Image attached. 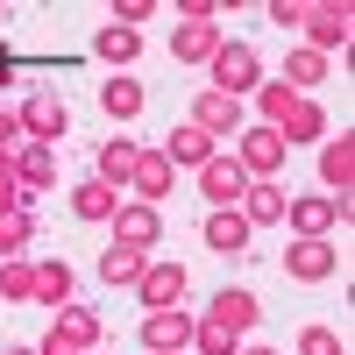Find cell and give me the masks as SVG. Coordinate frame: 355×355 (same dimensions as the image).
I'll use <instances>...</instances> for the list:
<instances>
[{"mask_svg": "<svg viewBox=\"0 0 355 355\" xmlns=\"http://www.w3.org/2000/svg\"><path fill=\"white\" fill-rule=\"evenodd\" d=\"M206 71H214V93L242 100V107H249V93H256V85L270 78V71H263V57H256V50H249L242 36H220V50L206 57Z\"/></svg>", "mask_w": 355, "mask_h": 355, "instance_id": "1", "label": "cell"}, {"mask_svg": "<svg viewBox=\"0 0 355 355\" xmlns=\"http://www.w3.org/2000/svg\"><path fill=\"white\" fill-rule=\"evenodd\" d=\"M306 50H320V57H334V50H348V36H355V8L348 0H306Z\"/></svg>", "mask_w": 355, "mask_h": 355, "instance_id": "2", "label": "cell"}, {"mask_svg": "<svg viewBox=\"0 0 355 355\" xmlns=\"http://www.w3.org/2000/svg\"><path fill=\"white\" fill-rule=\"evenodd\" d=\"M192 327H199V313H185V306H164V313H142L135 341L150 348V355H192Z\"/></svg>", "mask_w": 355, "mask_h": 355, "instance_id": "3", "label": "cell"}, {"mask_svg": "<svg viewBox=\"0 0 355 355\" xmlns=\"http://www.w3.org/2000/svg\"><path fill=\"white\" fill-rule=\"evenodd\" d=\"M15 121H21V142L57 150V142H64V128H71V107L57 100V93H28V100L15 107Z\"/></svg>", "mask_w": 355, "mask_h": 355, "instance_id": "4", "label": "cell"}, {"mask_svg": "<svg viewBox=\"0 0 355 355\" xmlns=\"http://www.w3.org/2000/svg\"><path fill=\"white\" fill-rule=\"evenodd\" d=\"M234 164H242L256 185H263V178H284V135L263 128V121H249L242 135H234Z\"/></svg>", "mask_w": 355, "mask_h": 355, "instance_id": "5", "label": "cell"}, {"mask_svg": "<svg viewBox=\"0 0 355 355\" xmlns=\"http://www.w3.org/2000/svg\"><path fill=\"white\" fill-rule=\"evenodd\" d=\"M199 320L242 341V334L256 327V320H263V299H256V291H242V284H227V291H214V299H206V313H199Z\"/></svg>", "mask_w": 355, "mask_h": 355, "instance_id": "6", "label": "cell"}, {"mask_svg": "<svg viewBox=\"0 0 355 355\" xmlns=\"http://www.w3.org/2000/svg\"><path fill=\"white\" fill-rule=\"evenodd\" d=\"M185 291H192V277H185V263H157L150 256V270L135 277V299H142V313H164V306H185Z\"/></svg>", "mask_w": 355, "mask_h": 355, "instance_id": "7", "label": "cell"}, {"mask_svg": "<svg viewBox=\"0 0 355 355\" xmlns=\"http://www.w3.org/2000/svg\"><path fill=\"white\" fill-rule=\"evenodd\" d=\"M185 121H192V128H206V135L220 142V135H242V128H249V107L206 85V93H192V114H185Z\"/></svg>", "mask_w": 355, "mask_h": 355, "instance_id": "8", "label": "cell"}, {"mask_svg": "<svg viewBox=\"0 0 355 355\" xmlns=\"http://www.w3.org/2000/svg\"><path fill=\"white\" fill-rule=\"evenodd\" d=\"M334 270H341V249H334V234H327V242H299V234L284 242V277H299V284H327Z\"/></svg>", "mask_w": 355, "mask_h": 355, "instance_id": "9", "label": "cell"}, {"mask_svg": "<svg viewBox=\"0 0 355 355\" xmlns=\"http://www.w3.org/2000/svg\"><path fill=\"white\" fill-rule=\"evenodd\" d=\"M107 227H114V242H128V249H142V256H150V249L164 242V206H142V199H121V214H114Z\"/></svg>", "mask_w": 355, "mask_h": 355, "instance_id": "10", "label": "cell"}, {"mask_svg": "<svg viewBox=\"0 0 355 355\" xmlns=\"http://www.w3.org/2000/svg\"><path fill=\"white\" fill-rule=\"evenodd\" d=\"M199 242L214 249V256H249V249H256V227L242 220V206H214L206 227H199Z\"/></svg>", "mask_w": 355, "mask_h": 355, "instance_id": "11", "label": "cell"}, {"mask_svg": "<svg viewBox=\"0 0 355 355\" xmlns=\"http://www.w3.org/2000/svg\"><path fill=\"white\" fill-rule=\"evenodd\" d=\"M192 178H199V199H206V214H214V206H242V192H249V171L234 164V157H214V164H199Z\"/></svg>", "mask_w": 355, "mask_h": 355, "instance_id": "12", "label": "cell"}, {"mask_svg": "<svg viewBox=\"0 0 355 355\" xmlns=\"http://www.w3.org/2000/svg\"><path fill=\"white\" fill-rule=\"evenodd\" d=\"M284 220H291L299 242H327V234H334V199L327 192H291L284 199Z\"/></svg>", "mask_w": 355, "mask_h": 355, "instance_id": "13", "label": "cell"}, {"mask_svg": "<svg viewBox=\"0 0 355 355\" xmlns=\"http://www.w3.org/2000/svg\"><path fill=\"white\" fill-rule=\"evenodd\" d=\"M178 192V171H171V157L164 150H142L135 157V178H128V199H142V206H164Z\"/></svg>", "mask_w": 355, "mask_h": 355, "instance_id": "14", "label": "cell"}, {"mask_svg": "<svg viewBox=\"0 0 355 355\" xmlns=\"http://www.w3.org/2000/svg\"><path fill=\"white\" fill-rule=\"evenodd\" d=\"M50 334L64 341V348H78V355L107 341V327H100V313L85 306V299H71V306H57V320H50Z\"/></svg>", "mask_w": 355, "mask_h": 355, "instance_id": "15", "label": "cell"}, {"mask_svg": "<svg viewBox=\"0 0 355 355\" xmlns=\"http://www.w3.org/2000/svg\"><path fill=\"white\" fill-rule=\"evenodd\" d=\"M164 157H171V171H199V164H214V157H220V142L206 135V128L185 121V128H171V135H164Z\"/></svg>", "mask_w": 355, "mask_h": 355, "instance_id": "16", "label": "cell"}, {"mask_svg": "<svg viewBox=\"0 0 355 355\" xmlns=\"http://www.w3.org/2000/svg\"><path fill=\"white\" fill-rule=\"evenodd\" d=\"M135 157H142V142H128V135H107V142H100V157H93V178H100V185H114V192H128Z\"/></svg>", "mask_w": 355, "mask_h": 355, "instance_id": "17", "label": "cell"}, {"mask_svg": "<svg viewBox=\"0 0 355 355\" xmlns=\"http://www.w3.org/2000/svg\"><path fill=\"white\" fill-rule=\"evenodd\" d=\"M242 220L249 227H284V178H249V192H242Z\"/></svg>", "mask_w": 355, "mask_h": 355, "instance_id": "18", "label": "cell"}, {"mask_svg": "<svg viewBox=\"0 0 355 355\" xmlns=\"http://www.w3.org/2000/svg\"><path fill=\"white\" fill-rule=\"evenodd\" d=\"M214 50H220V21H178L171 28V57L178 64H206Z\"/></svg>", "mask_w": 355, "mask_h": 355, "instance_id": "19", "label": "cell"}, {"mask_svg": "<svg viewBox=\"0 0 355 355\" xmlns=\"http://www.w3.org/2000/svg\"><path fill=\"white\" fill-rule=\"evenodd\" d=\"M78 299V270H71V263L64 256H50V263H36V306H71Z\"/></svg>", "mask_w": 355, "mask_h": 355, "instance_id": "20", "label": "cell"}, {"mask_svg": "<svg viewBox=\"0 0 355 355\" xmlns=\"http://www.w3.org/2000/svg\"><path fill=\"white\" fill-rule=\"evenodd\" d=\"M93 57L107 71H128L135 57H142V28H114V21H100V36H93Z\"/></svg>", "mask_w": 355, "mask_h": 355, "instance_id": "21", "label": "cell"}, {"mask_svg": "<svg viewBox=\"0 0 355 355\" xmlns=\"http://www.w3.org/2000/svg\"><path fill=\"white\" fill-rule=\"evenodd\" d=\"M100 107H107V121H135L142 114V78L135 71H107L100 78Z\"/></svg>", "mask_w": 355, "mask_h": 355, "instance_id": "22", "label": "cell"}, {"mask_svg": "<svg viewBox=\"0 0 355 355\" xmlns=\"http://www.w3.org/2000/svg\"><path fill=\"white\" fill-rule=\"evenodd\" d=\"M320 185H334V192L355 185V135H348V128L320 142Z\"/></svg>", "mask_w": 355, "mask_h": 355, "instance_id": "23", "label": "cell"}, {"mask_svg": "<svg viewBox=\"0 0 355 355\" xmlns=\"http://www.w3.org/2000/svg\"><path fill=\"white\" fill-rule=\"evenodd\" d=\"M15 171H21V192L36 199V192L57 185V150H43V142H21V150H15Z\"/></svg>", "mask_w": 355, "mask_h": 355, "instance_id": "24", "label": "cell"}, {"mask_svg": "<svg viewBox=\"0 0 355 355\" xmlns=\"http://www.w3.org/2000/svg\"><path fill=\"white\" fill-rule=\"evenodd\" d=\"M249 100H256V114H263V128H284L291 114H299V100H306V93H291L284 78H263L256 93H249Z\"/></svg>", "mask_w": 355, "mask_h": 355, "instance_id": "25", "label": "cell"}, {"mask_svg": "<svg viewBox=\"0 0 355 355\" xmlns=\"http://www.w3.org/2000/svg\"><path fill=\"white\" fill-rule=\"evenodd\" d=\"M121 199H128V192H114V185L93 178V185H71V214H78V220H114V214H121Z\"/></svg>", "mask_w": 355, "mask_h": 355, "instance_id": "26", "label": "cell"}, {"mask_svg": "<svg viewBox=\"0 0 355 355\" xmlns=\"http://www.w3.org/2000/svg\"><path fill=\"white\" fill-rule=\"evenodd\" d=\"M142 270H150V256H142V249H128V242H107V249H100V277H107V284H128V291H135Z\"/></svg>", "mask_w": 355, "mask_h": 355, "instance_id": "27", "label": "cell"}, {"mask_svg": "<svg viewBox=\"0 0 355 355\" xmlns=\"http://www.w3.org/2000/svg\"><path fill=\"white\" fill-rule=\"evenodd\" d=\"M277 78L291 85V93H306V100H313V85L327 78V57H320V50H306V43H299V50L284 57V71H277Z\"/></svg>", "mask_w": 355, "mask_h": 355, "instance_id": "28", "label": "cell"}, {"mask_svg": "<svg viewBox=\"0 0 355 355\" xmlns=\"http://www.w3.org/2000/svg\"><path fill=\"white\" fill-rule=\"evenodd\" d=\"M0 299H8V306H36V256L0 263Z\"/></svg>", "mask_w": 355, "mask_h": 355, "instance_id": "29", "label": "cell"}, {"mask_svg": "<svg viewBox=\"0 0 355 355\" xmlns=\"http://www.w3.org/2000/svg\"><path fill=\"white\" fill-rule=\"evenodd\" d=\"M277 135H284V150H291V142H327V107H320V100H299V114H291Z\"/></svg>", "mask_w": 355, "mask_h": 355, "instance_id": "30", "label": "cell"}, {"mask_svg": "<svg viewBox=\"0 0 355 355\" xmlns=\"http://www.w3.org/2000/svg\"><path fill=\"white\" fill-rule=\"evenodd\" d=\"M28 242H36V214H0V263L28 256Z\"/></svg>", "mask_w": 355, "mask_h": 355, "instance_id": "31", "label": "cell"}, {"mask_svg": "<svg viewBox=\"0 0 355 355\" xmlns=\"http://www.w3.org/2000/svg\"><path fill=\"white\" fill-rule=\"evenodd\" d=\"M299 355H348V348H341V334L327 320H313V327H299Z\"/></svg>", "mask_w": 355, "mask_h": 355, "instance_id": "32", "label": "cell"}, {"mask_svg": "<svg viewBox=\"0 0 355 355\" xmlns=\"http://www.w3.org/2000/svg\"><path fill=\"white\" fill-rule=\"evenodd\" d=\"M150 15H164L157 0H114V8H107V21H114V28H142Z\"/></svg>", "mask_w": 355, "mask_h": 355, "instance_id": "33", "label": "cell"}, {"mask_svg": "<svg viewBox=\"0 0 355 355\" xmlns=\"http://www.w3.org/2000/svg\"><path fill=\"white\" fill-rule=\"evenodd\" d=\"M234 348H242V341H234V334H220V327H206V320L192 327V355H234Z\"/></svg>", "mask_w": 355, "mask_h": 355, "instance_id": "34", "label": "cell"}, {"mask_svg": "<svg viewBox=\"0 0 355 355\" xmlns=\"http://www.w3.org/2000/svg\"><path fill=\"white\" fill-rule=\"evenodd\" d=\"M171 15H178V21H214V15H227V8H220V0H178Z\"/></svg>", "mask_w": 355, "mask_h": 355, "instance_id": "35", "label": "cell"}, {"mask_svg": "<svg viewBox=\"0 0 355 355\" xmlns=\"http://www.w3.org/2000/svg\"><path fill=\"white\" fill-rule=\"evenodd\" d=\"M263 15H270L277 28H299V21H306V0H270V8H263Z\"/></svg>", "mask_w": 355, "mask_h": 355, "instance_id": "36", "label": "cell"}, {"mask_svg": "<svg viewBox=\"0 0 355 355\" xmlns=\"http://www.w3.org/2000/svg\"><path fill=\"white\" fill-rule=\"evenodd\" d=\"M21 150V121H15V107H0V157H15Z\"/></svg>", "mask_w": 355, "mask_h": 355, "instance_id": "37", "label": "cell"}, {"mask_svg": "<svg viewBox=\"0 0 355 355\" xmlns=\"http://www.w3.org/2000/svg\"><path fill=\"white\" fill-rule=\"evenodd\" d=\"M36 355H78V348H64L57 334H43V341H36Z\"/></svg>", "mask_w": 355, "mask_h": 355, "instance_id": "38", "label": "cell"}, {"mask_svg": "<svg viewBox=\"0 0 355 355\" xmlns=\"http://www.w3.org/2000/svg\"><path fill=\"white\" fill-rule=\"evenodd\" d=\"M15 85V57H8V43H0V93Z\"/></svg>", "mask_w": 355, "mask_h": 355, "instance_id": "39", "label": "cell"}, {"mask_svg": "<svg viewBox=\"0 0 355 355\" xmlns=\"http://www.w3.org/2000/svg\"><path fill=\"white\" fill-rule=\"evenodd\" d=\"M234 355H277V348H263V341H242V348H234Z\"/></svg>", "mask_w": 355, "mask_h": 355, "instance_id": "40", "label": "cell"}, {"mask_svg": "<svg viewBox=\"0 0 355 355\" xmlns=\"http://www.w3.org/2000/svg\"><path fill=\"white\" fill-rule=\"evenodd\" d=\"M0 355H36V348H0Z\"/></svg>", "mask_w": 355, "mask_h": 355, "instance_id": "41", "label": "cell"}, {"mask_svg": "<svg viewBox=\"0 0 355 355\" xmlns=\"http://www.w3.org/2000/svg\"><path fill=\"white\" fill-rule=\"evenodd\" d=\"M85 355H100V348H85Z\"/></svg>", "mask_w": 355, "mask_h": 355, "instance_id": "42", "label": "cell"}]
</instances>
